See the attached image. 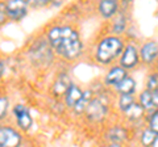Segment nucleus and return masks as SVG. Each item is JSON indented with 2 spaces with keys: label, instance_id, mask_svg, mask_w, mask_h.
<instances>
[{
  "label": "nucleus",
  "instance_id": "9",
  "mask_svg": "<svg viewBox=\"0 0 158 147\" xmlns=\"http://www.w3.org/2000/svg\"><path fill=\"white\" fill-rule=\"evenodd\" d=\"M106 139L108 141V143L124 145L128 141V130L120 125L112 126L106 131Z\"/></svg>",
  "mask_w": 158,
  "mask_h": 147
},
{
  "label": "nucleus",
  "instance_id": "3",
  "mask_svg": "<svg viewBox=\"0 0 158 147\" xmlns=\"http://www.w3.org/2000/svg\"><path fill=\"white\" fill-rule=\"evenodd\" d=\"M23 133L11 124L0 125V147H21Z\"/></svg>",
  "mask_w": 158,
  "mask_h": 147
},
{
  "label": "nucleus",
  "instance_id": "30",
  "mask_svg": "<svg viewBox=\"0 0 158 147\" xmlns=\"http://www.w3.org/2000/svg\"><path fill=\"white\" fill-rule=\"evenodd\" d=\"M0 125H2V124H0Z\"/></svg>",
  "mask_w": 158,
  "mask_h": 147
},
{
  "label": "nucleus",
  "instance_id": "13",
  "mask_svg": "<svg viewBox=\"0 0 158 147\" xmlns=\"http://www.w3.org/2000/svg\"><path fill=\"white\" fill-rule=\"evenodd\" d=\"M118 4L115 0H103L98 4V11L104 18H112L116 16Z\"/></svg>",
  "mask_w": 158,
  "mask_h": 147
},
{
  "label": "nucleus",
  "instance_id": "10",
  "mask_svg": "<svg viewBox=\"0 0 158 147\" xmlns=\"http://www.w3.org/2000/svg\"><path fill=\"white\" fill-rule=\"evenodd\" d=\"M127 76H128V74H127V71L124 70V68L120 67V66H115L107 72V75L104 77V81H106L107 85L116 87L118 83L124 80Z\"/></svg>",
  "mask_w": 158,
  "mask_h": 147
},
{
  "label": "nucleus",
  "instance_id": "4",
  "mask_svg": "<svg viewBox=\"0 0 158 147\" xmlns=\"http://www.w3.org/2000/svg\"><path fill=\"white\" fill-rule=\"evenodd\" d=\"M6 6V12H7V17L8 21H15V22H20L28 16V11H29V2L25 0H8L4 2Z\"/></svg>",
  "mask_w": 158,
  "mask_h": 147
},
{
  "label": "nucleus",
  "instance_id": "12",
  "mask_svg": "<svg viewBox=\"0 0 158 147\" xmlns=\"http://www.w3.org/2000/svg\"><path fill=\"white\" fill-rule=\"evenodd\" d=\"M71 85V79L67 74H59L58 77L56 79L53 84V93L57 97H61L66 93V91L69 89V87Z\"/></svg>",
  "mask_w": 158,
  "mask_h": 147
},
{
  "label": "nucleus",
  "instance_id": "17",
  "mask_svg": "<svg viewBox=\"0 0 158 147\" xmlns=\"http://www.w3.org/2000/svg\"><path fill=\"white\" fill-rule=\"evenodd\" d=\"M125 116H127V118L129 120V121H132V122H136V121H138V120H141L142 117H144V114H145V110L142 109V108L140 106V104L138 102H136V104H133L129 109H128L125 113H124Z\"/></svg>",
  "mask_w": 158,
  "mask_h": 147
},
{
  "label": "nucleus",
  "instance_id": "8",
  "mask_svg": "<svg viewBox=\"0 0 158 147\" xmlns=\"http://www.w3.org/2000/svg\"><path fill=\"white\" fill-rule=\"evenodd\" d=\"M140 59L145 63V65L150 66L158 59V42L157 41H146L144 45L141 46L140 51H138Z\"/></svg>",
  "mask_w": 158,
  "mask_h": 147
},
{
  "label": "nucleus",
  "instance_id": "29",
  "mask_svg": "<svg viewBox=\"0 0 158 147\" xmlns=\"http://www.w3.org/2000/svg\"><path fill=\"white\" fill-rule=\"evenodd\" d=\"M156 62H157V65H156V67H157V74H158V59H157Z\"/></svg>",
  "mask_w": 158,
  "mask_h": 147
},
{
  "label": "nucleus",
  "instance_id": "22",
  "mask_svg": "<svg viewBox=\"0 0 158 147\" xmlns=\"http://www.w3.org/2000/svg\"><path fill=\"white\" fill-rule=\"evenodd\" d=\"M146 89L148 91H157L158 89V74L152 72L146 79Z\"/></svg>",
  "mask_w": 158,
  "mask_h": 147
},
{
  "label": "nucleus",
  "instance_id": "11",
  "mask_svg": "<svg viewBox=\"0 0 158 147\" xmlns=\"http://www.w3.org/2000/svg\"><path fill=\"white\" fill-rule=\"evenodd\" d=\"M82 95H83L82 88L79 85H77V84H74V83H71V85L69 87L66 93L63 95V101H65L66 106H69L70 109H73V108L75 106L77 102L81 100Z\"/></svg>",
  "mask_w": 158,
  "mask_h": 147
},
{
  "label": "nucleus",
  "instance_id": "5",
  "mask_svg": "<svg viewBox=\"0 0 158 147\" xmlns=\"http://www.w3.org/2000/svg\"><path fill=\"white\" fill-rule=\"evenodd\" d=\"M12 114L15 117L17 129L21 131H29L33 126V117L24 104H15L12 106Z\"/></svg>",
  "mask_w": 158,
  "mask_h": 147
},
{
  "label": "nucleus",
  "instance_id": "25",
  "mask_svg": "<svg viewBox=\"0 0 158 147\" xmlns=\"http://www.w3.org/2000/svg\"><path fill=\"white\" fill-rule=\"evenodd\" d=\"M152 92V102H153V108L156 110H158V89L157 91H150Z\"/></svg>",
  "mask_w": 158,
  "mask_h": 147
},
{
  "label": "nucleus",
  "instance_id": "19",
  "mask_svg": "<svg viewBox=\"0 0 158 147\" xmlns=\"http://www.w3.org/2000/svg\"><path fill=\"white\" fill-rule=\"evenodd\" d=\"M138 104L145 112H153V102H152V92L150 91H142L138 96Z\"/></svg>",
  "mask_w": 158,
  "mask_h": 147
},
{
  "label": "nucleus",
  "instance_id": "2",
  "mask_svg": "<svg viewBox=\"0 0 158 147\" xmlns=\"http://www.w3.org/2000/svg\"><path fill=\"white\" fill-rule=\"evenodd\" d=\"M125 43L117 36H107L99 41L95 50V59L100 65H110L120 58Z\"/></svg>",
  "mask_w": 158,
  "mask_h": 147
},
{
  "label": "nucleus",
  "instance_id": "20",
  "mask_svg": "<svg viewBox=\"0 0 158 147\" xmlns=\"http://www.w3.org/2000/svg\"><path fill=\"white\" fill-rule=\"evenodd\" d=\"M133 104H136V97L133 95H120L118 96L117 106H118V109H120L121 113H125Z\"/></svg>",
  "mask_w": 158,
  "mask_h": 147
},
{
  "label": "nucleus",
  "instance_id": "24",
  "mask_svg": "<svg viewBox=\"0 0 158 147\" xmlns=\"http://www.w3.org/2000/svg\"><path fill=\"white\" fill-rule=\"evenodd\" d=\"M7 22H8V17L6 12V6H4V2H0V28L4 26Z\"/></svg>",
  "mask_w": 158,
  "mask_h": 147
},
{
  "label": "nucleus",
  "instance_id": "16",
  "mask_svg": "<svg viewBox=\"0 0 158 147\" xmlns=\"http://www.w3.org/2000/svg\"><path fill=\"white\" fill-rule=\"evenodd\" d=\"M127 29V18L125 14L123 12H117L115 16V21L112 25V32L115 33V36L118 37V34H123Z\"/></svg>",
  "mask_w": 158,
  "mask_h": 147
},
{
  "label": "nucleus",
  "instance_id": "15",
  "mask_svg": "<svg viewBox=\"0 0 158 147\" xmlns=\"http://www.w3.org/2000/svg\"><path fill=\"white\" fill-rule=\"evenodd\" d=\"M91 100H92V91H90V89L83 91V95H82V97H81V100H79L77 104H75V106L73 108L74 113H75V114H82V113H85Z\"/></svg>",
  "mask_w": 158,
  "mask_h": 147
},
{
  "label": "nucleus",
  "instance_id": "21",
  "mask_svg": "<svg viewBox=\"0 0 158 147\" xmlns=\"http://www.w3.org/2000/svg\"><path fill=\"white\" fill-rule=\"evenodd\" d=\"M157 134L154 133V131H152L150 129H146L142 131L141 135H140V143L142 147H150V145L153 143V141L156 139Z\"/></svg>",
  "mask_w": 158,
  "mask_h": 147
},
{
  "label": "nucleus",
  "instance_id": "7",
  "mask_svg": "<svg viewBox=\"0 0 158 147\" xmlns=\"http://www.w3.org/2000/svg\"><path fill=\"white\" fill-rule=\"evenodd\" d=\"M85 113L90 121L99 122L106 118V116L108 113V106L102 99H92Z\"/></svg>",
  "mask_w": 158,
  "mask_h": 147
},
{
  "label": "nucleus",
  "instance_id": "1",
  "mask_svg": "<svg viewBox=\"0 0 158 147\" xmlns=\"http://www.w3.org/2000/svg\"><path fill=\"white\" fill-rule=\"evenodd\" d=\"M46 41L52 50L66 61L77 59L83 50L81 36L70 25H54L49 28Z\"/></svg>",
  "mask_w": 158,
  "mask_h": 147
},
{
  "label": "nucleus",
  "instance_id": "23",
  "mask_svg": "<svg viewBox=\"0 0 158 147\" xmlns=\"http://www.w3.org/2000/svg\"><path fill=\"white\" fill-rule=\"evenodd\" d=\"M148 129L154 131V133L158 135V110H154L149 116V120H148Z\"/></svg>",
  "mask_w": 158,
  "mask_h": 147
},
{
  "label": "nucleus",
  "instance_id": "26",
  "mask_svg": "<svg viewBox=\"0 0 158 147\" xmlns=\"http://www.w3.org/2000/svg\"><path fill=\"white\" fill-rule=\"evenodd\" d=\"M6 71H7L6 62H4V59L0 58V79H3V77H4V75H6Z\"/></svg>",
  "mask_w": 158,
  "mask_h": 147
},
{
  "label": "nucleus",
  "instance_id": "6",
  "mask_svg": "<svg viewBox=\"0 0 158 147\" xmlns=\"http://www.w3.org/2000/svg\"><path fill=\"white\" fill-rule=\"evenodd\" d=\"M140 62V55H138V50L135 43H127L124 50H123L120 58H118V66L123 67L124 70H133L138 66Z\"/></svg>",
  "mask_w": 158,
  "mask_h": 147
},
{
  "label": "nucleus",
  "instance_id": "14",
  "mask_svg": "<svg viewBox=\"0 0 158 147\" xmlns=\"http://www.w3.org/2000/svg\"><path fill=\"white\" fill-rule=\"evenodd\" d=\"M136 80L131 76H127L124 80L120 81L115 87L118 95H135L136 92Z\"/></svg>",
  "mask_w": 158,
  "mask_h": 147
},
{
  "label": "nucleus",
  "instance_id": "18",
  "mask_svg": "<svg viewBox=\"0 0 158 147\" xmlns=\"http://www.w3.org/2000/svg\"><path fill=\"white\" fill-rule=\"evenodd\" d=\"M9 109H11L9 97L6 93H0V124H4V121L7 120Z\"/></svg>",
  "mask_w": 158,
  "mask_h": 147
},
{
  "label": "nucleus",
  "instance_id": "27",
  "mask_svg": "<svg viewBox=\"0 0 158 147\" xmlns=\"http://www.w3.org/2000/svg\"><path fill=\"white\" fill-rule=\"evenodd\" d=\"M100 147H124L123 145H115V143H107L104 146H100Z\"/></svg>",
  "mask_w": 158,
  "mask_h": 147
},
{
  "label": "nucleus",
  "instance_id": "28",
  "mask_svg": "<svg viewBox=\"0 0 158 147\" xmlns=\"http://www.w3.org/2000/svg\"><path fill=\"white\" fill-rule=\"evenodd\" d=\"M150 147H158V135L156 137V139L153 141V143L150 145Z\"/></svg>",
  "mask_w": 158,
  "mask_h": 147
}]
</instances>
